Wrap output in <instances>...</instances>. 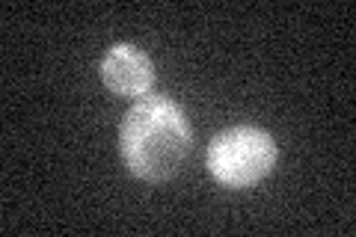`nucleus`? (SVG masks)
<instances>
[{
    "mask_svg": "<svg viewBox=\"0 0 356 237\" xmlns=\"http://www.w3.org/2000/svg\"><path fill=\"white\" fill-rule=\"evenodd\" d=\"M280 161V145L273 133L255 125H235L220 131L208 142L205 166L217 184L229 190H247L255 187L273 172Z\"/></svg>",
    "mask_w": 356,
    "mask_h": 237,
    "instance_id": "f03ea898",
    "label": "nucleus"
},
{
    "mask_svg": "<svg viewBox=\"0 0 356 237\" xmlns=\"http://www.w3.org/2000/svg\"><path fill=\"white\" fill-rule=\"evenodd\" d=\"M193 145V128L184 107L166 95L134 101L119 125V152L128 172L161 184L178 175Z\"/></svg>",
    "mask_w": 356,
    "mask_h": 237,
    "instance_id": "f257e3e1",
    "label": "nucleus"
},
{
    "mask_svg": "<svg viewBox=\"0 0 356 237\" xmlns=\"http://www.w3.org/2000/svg\"><path fill=\"white\" fill-rule=\"evenodd\" d=\"M104 86L119 98L140 101L152 92L154 86V63L152 56L131 42H116L110 44L98 65Z\"/></svg>",
    "mask_w": 356,
    "mask_h": 237,
    "instance_id": "7ed1b4c3",
    "label": "nucleus"
}]
</instances>
